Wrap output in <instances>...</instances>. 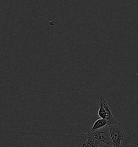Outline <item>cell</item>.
<instances>
[{
	"label": "cell",
	"instance_id": "cell-1",
	"mask_svg": "<svg viewBox=\"0 0 138 147\" xmlns=\"http://www.w3.org/2000/svg\"><path fill=\"white\" fill-rule=\"evenodd\" d=\"M109 126L112 140V146L121 147V144L123 142L125 144V147L126 142L129 138V135L124 131L120 123Z\"/></svg>",
	"mask_w": 138,
	"mask_h": 147
},
{
	"label": "cell",
	"instance_id": "cell-2",
	"mask_svg": "<svg viewBox=\"0 0 138 147\" xmlns=\"http://www.w3.org/2000/svg\"><path fill=\"white\" fill-rule=\"evenodd\" d=\"M85 133L86 135L93 136L95 138L105 144L112 146V140L109 125H106L102 128L95 130H92L91 127H89L85 130Z\"/></svg>",
	"mask_w": 138,
	"mask_h": 147
},
{
	"label": "cell",
	"instance_id": "cell-3",
	"mask_svg": "<svg viewBox=\"0 0 138 147\" xmlns=\"http://www.w3.org/2000/svg\"><path fill=\"white\" fill-rule=\"evenodd\" d=\"M100 102L102 103L104 108L106 110V120L108 121V125H114L119 123V122L116 120L115 117L113 115L111 109L110 108V106H108L106 100L103 95H101L100 97Z\"/></svg>",
	"mask_w": 138,
	"mask_h": 147
},
{
	"label": "cell",
	"instance_id": "cell-4",
	"mask_svg": "<svg viewBox=\"0 0 138 147\" xmlns=\"http://www.w3.org/2000/svg\"><path fill=\"white\" fill-rule=\"evenodd\" d=\"M87 141L82 143V147H105L106 145L92 136L87 135Z\"/></svg>",
	"mask_w": 138,
	"mask_h": 147
},
{
	"label": "cell",
	"instance_id": "cell-5",
	"mask_svg": "<svg viewBox=\"0 0 138 147\" xmlns=\"http://www.w3.org/2000/svg\"><path fill=\"white\" fill-rule=\"evenodd\" d=\"M125 147H138V134L133 133L129 135Z\"/></svg>",
	"mask_w": 138,
	"mask_h": 147
},
{
	"label": "cell",
	"instance_id": "cell-6",
	"mask_svg": "<svg viewBox=\"0 0 138 147\" xmlns=\"http://www.w3.org/2000/svg\"><path fill=\"white\" fill-rule=\"evenodd\" d=\"M106 125H108L107 120L104 119L100 118L95 121L92 126L91 127L92 130H95L102 128Z\"/></svg>",
	"mask_w": 138,
	"mask_h": 147
},
{
	"label": "cell",
	"instance_id": "cell-7",
	"mask_svg": "<svg viewBox=\"0 0 138 147\" xmlns=\"http://www.w3.org/2000/svg\"><path fill=\"white\" fill-rule=\"evenodd\" d=\"M99 105H100V107H99L98 112V116L100 117V118L106 119V110H105V109L104 108V107H103V106L101 102H100Z\"/></svg>",
	"mask_w": 138,
	"mask_h": 147
},
{
	"label": "cell",
	"instance_id": "cell-8",
	"mask_svg": "<svg viewBox=\"0 0 138 147\" xmlns=\"http://www.w3.org/2000/svg\"><path fill=\"white\" fill-rule=\"evenodd\" d=\"M105 147H113L112 146H110V145H108V144H106V146Z\"/></svg>",
	"mask_w": 138,
	"mask_h": 147
},
{
	"label": "cell",
	"instance_id": "cell-9",
	"mask_svg": "<svg viewBox=\"0 0 138 147\" xmlns=\"http://www.w3.org/2000/svg\"></svg>",
	"mask_w": 138,
	"mask_h": 147
}]
</instances>
